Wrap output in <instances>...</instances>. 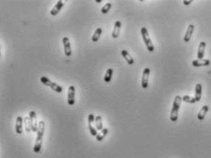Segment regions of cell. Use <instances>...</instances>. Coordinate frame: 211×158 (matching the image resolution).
Masks as SVG:
<instances>
[{"label": "cell", "mask_w": 211, "mask_h": 158, "mask_svg": "<svg viewBox=\"0 0 211 158\" xmlns=\"http://www.w3.org/2000/svg\"><path fill=\"white\" fill-rule=\"evenodd\" d=\"M28 117L29 120H31V130L33 133H37L38 131V121H37V116H36V113L35 111H29L28 113Z\"/></svg>", "instance_id": "5"}, {"label": "cell", "mask_w": 211, "mask_h": 158, "mask_svg": "<svg viewBox=\"0 0 211 158\" xmlns=\"http://www.w3.org/2000/svg\"><path fill=\"white\" fill-rule=\"evenodd\" d=\"M101 34H102V28H97V30H96V31H95V33L92 36V41H94V42L98 41Z\"/></svg>", "instance_id": "21"}, {"label": "cell", "mask_w": 211, "mask_h": 158, "mask_svg": "<svg viewBox=\"0 0 211 158\" xmlns=\"http://www.w3.org/2000/svg\"><path fill=\"white\" fill-rule=\"evenodd\" d=\"M120 28H121V22H120L119 20H117L115 22L114 30H113V32H112V38L113 39L118 38V35H119V32H120Z\"/></svg>", "instance_id": "11"}, {"label": "cell", "mask_w": 211, "mask_h": 158, "mask_svg": "<svg viewBox=\"0 0 211 158\" xmlns=\"http://www.w3.org/2000/svg\"><path fill=\"white\" fill-rule=\"evenodd\" d=\"M206 42L201 41L198 46V60H202L204 58V53H205V49H206Z\"/></svg>", "instance_id": "13"}, {"label": "cell", "mask_w": 211, "mask_h": 158, "mask_svg": "<svg viewBox=\"0 0 211 158\" xmlns=\"http://www.w3.org/2000/svg\"><path fill=\"white\" fill-rule=\"evenodd\" d=\"M24 125H25V130L27 133H29L31 130V120H29V117H24Z\"/></svg>", "instance_id": "20"}, {"label": "cell", "mask_w": 211, "mask_h": 158, "mask_svg": "<svg viewBox=\"0 0 211 158\" xmlns=\"http://www.w3.org/2000/svg\"><path fill=\"white\" fill-rule=\"evenodd\" d=\"M193 66L195 67H201V66H207L210 64V61L207 59H202V60H194L192 62Z\"/></svg>", "instance_id": "12"}, {"label": "cell", "mask_w": 211, "mask_h": 158, "mask_svg": "<svg viewBox=\"0 0 211 158\" xmlns=\"http://www.w3.org/2000/svg\"><path fill=\"white\" fill-rule=\"evenodd\" d=\"M182 100L184 102H186V103H191V104H194V103H195L197 101H195V97H190V96H184L183 97H182Z\"/></svg>", "instance_id": "23"}, {"label": "cell", "mask_w": 211, "mask_h": 158, "mask_svg": "<svg viewBox=\"0 0 211 158\" xmlns=\"http://www.w3.org/2000/svg\"><path fill=\"white\" fill-rule=\"evenodd\" d=\"M194 30H195V26L193 24H190L187 28V30H186V32L185 34V37H184V40L186 42H188L193 35V32H194Z\"/></svg>", "instance_id": "14"}, {"label": "cell", "mask_w": 211, "mask_h": 158, "mask_svg": "<svg viewBox=\"0 0 211 158\" xmlns=\"http://www.w3.org/2000/svg\"><path fill=\"white\" fill-rule=\"evenodd\" d=\"M150 68L146 67L143 70V73H142V78H141V87L142 88L146 89L149 85V76H150Z\"/></svg>", "instance_id": "7"}, {"label": "cell", "mask_w": 211, "mask_h": 158, "mask_svg": "<svg viewBox=\"0 0 211 158\" xmlns=\"http://www.w3.org/2000/svg\"><path fill=\"white\" fill-rule=\"evenodd\" d=\"M64 6V2L63 1V0H59V1H57V3H56V5L52 7V9L51 10V15L52 16V17H55V16H57L58 14H59V12L62 10V8H63V7Z\"/></svg>", "instance_id": "8"}, {"label": "cell", "mask_w": 211, "mask_h": 158, "mask_svg": "<svg viewBox=\"0 0 211 158\" xmlns=\"http://www.w3.org/2000/svg\"><path fill=\"white\" fill-rule=\"evenodd\" d=\"M121 55L123 56V58L126 60V62L129 64H134V59H133V57L129 53V52L128 51H126V50H122L121 51Z\"/></svg>", "instance_id": "16"}, {"label": "cell", "mask_w": 211, "mask_h": 158, "mask_svg": "<svg viewBox=\"0 0 211 158\" xmlns=\"http://www.w3.org/2000/svg\"><path fill=\"white\" fill-rule=\"evenodd\" d=\"M96 2H97V3H100V2H101V0H97V1L96 0Z\"/></svg>", "instance_id": "28"}, {"label": "cell", "mask_w": 211, "mask_h": 158, "mask_svg": "<svg viewBox=\"0 0 211 158\" xmlns=\"http://www.w3.org/2000/svg\"><path fill=\"white\" fill-rule=\"evenodd\" d=\"M201 97H202V85L201 84H197L195 85V101L197 102L200 101Z\"/></svg>", "instance_id": "15"}, {"label": "cell", "mask_w": 211, "mask_h": 158, "mask_svg": "<svg viewBox=\"0 0 211 158\" xmlns=\"http://www.w3.org/2000/svg\"><path fill=\"white\" fill-rule=\"evenodd\" d=\"M63 44H64V54L66 56H71L72 55V48H71V43L68 37H64L63 39Z\"/></svg>", "instance_id": "9"}, {"label": "cell", "mask_w": 211, "mask_h": 158, "mask_svg": "<svg viewBox=\"0 0 211 158\" xmlns=\"http://www.w3.org/2000/svg\"><path fill=\"white\" fill-rule=\"evenodd\" d=\"M74 98H75V88L74 85H70L68 88V93H67V102L68 105L73 106L74 105Z\"/></svg>", "instance_id": "6"}, {"label": "cell", "mask_w": 211, "mask_h": 158, "mask_svg": "<svg viewBox=\"0 0 211 158\" xmlns=\"http://www.w3.org/2000/svg\"><path fill=\"white\" fill-rule=\"evenodd\" d=\"M108 129H107V128H104L103 130L101 131V133H97V141H98V142H101L105 137H106V135L108 134Z\"/></svg>", "instance_id": "22"}, {"label": "cell", "mask_w": 211, "mask_h": 158, "mask_svg": "<svg viewBox=\"0 0 211 158\" xmlns=\"http://www.w3.org/2000/svg\"><path fill=\"white\" fill-rule=\"evenodd\" d=\"M44 129H45V123L43 121H40L39 122V127L37 131V137H36V142L35 145L33 148L34 153H40L42 145V140H43V134H44Z\"/></svg>", "instance_id": "1"}, {"label": "cell", "mask_w": 211, "mask_h": 158, "mask_svg": "<svg viewBox=\"0 0 211 158\" xmlns=\"http://www.w3.org/2000/svg\"><path fill=\"white\" fill-rule=\"evenodd\" d=\"M182 97L180 96H175L174 103H173V107H172V110H171V114H170V120L174 122H175L178 120V112H179V109L181 106V102H182Z\"/></svg>", "instance_id": "2"}, {"label": "cell", "mask_w": 211, "mask_h": 158, "mask_svg": "<svg viewBox=\"0 0 211 158\" xmlns=\"http://www.w3.org/2000/svg\"><path fill=\"white\" fill-rule=\"evenodd\" d=\"M141 36H142V40L144 41V43L148 49L149 52H153L154 51V45L153 43V41L150 40V38L149 36V32H148V30L145 28V27H142L141 30Z\"/></svg>", "instance_id": "3"}, {"label": "cell", "mask_w": 211, "mask_h": 158, "mask_svg": "<svg viewBox=\"0 0 211 158\" xmlns=\"http://www.w3.org/2000/svg\"><path fill=\"white\" fill-rule=\"evenodd\" d=\"M112 76H113V69L112 68H108L105 74V76H104V81L106 83H109L111 81V78H112Z\"/></svg>", "instance_id": "18"}, {"label": "cell", "mask_w": 211, "mask_h": 158, "mask_svg": "<svg viewBox=\"0 0 211 158\" xmlns=\"http://www.w3.org/2000/svg\"><path fill=\"white\" fill-rule=\"evenodd\" d=\"M88 129H89V132H90V133H91V135L97 137V130L96 128H94V127L92 126V123H88Z\"/></svg>", "instance_id": "25"}, {"label": "cell", "mask_w": 211, "mask_h": 158, "mask_svg": "<svg viewBox=\"0 0 211 158\" xmlns=\"http://www.w3.org/2000/svg\"><path fill=\"white\" fill-rule=\"evenodd\" d=\"M40 82H41L43 85H47V87L51 88L53 91H55V92H57V93H62V92H63V88L61 87V85H58V84H56V83H54V82H52V81H51V80H50L48 77H46V76H41V77H40Z\"/></svg>", "instance_id": "4"}, {"label": "cell", "mask_w": 211, "mask_h": 158, "mask_svg": "<svg viewBox=\"0 0 211 158\" xmlns=\"http://www.w3.org/2000/svg\"><path fill=\"white\" fill-rule=\"evenodd\" d=\"M95 122H96V129H97V131L101 132L104 129L103 123H102V117L101 116H97L96 120H95Z\"/></svg>", "instance_id": "19"}, {"label": "cell", "mask_w": 211, "mask_h": 158, "mask_svg": "<svg viewBox=\"0 0 211 158\" xmlns=\"http://www.w3.org/2000/svg\"><path fill=\"white\" fill-rule=\"evenodd\" d=\"M183 3H184V5H186V6H188V5H190L191 3H192V0H184L183 1Z\"/></svg>", "instance_id": "27"}, {"label": "cell", "mask_w": 211, "mask_h": 158, "mask_svg": "<svg viewBox=\"0 0 211 158\" xmlns=\"http://www.w3.org/2000/svg\"><path fill=\"white\" fill-rule=\"evenodd\" d=\"M96 120V117L94 114H90L88 116V123H93Z\"/></svg>", "instance_id": "26"}, {"label": "cell", "mask_w": 211, "mask_h": 158, "mask_svg": "<svg viewBox=\"0 0 211 158\" xmlns=\"http://www.w3.org/2000/svg\"><path fill=\"white\" fill-rule=\"evenodd\" d=\"M23 123H24V120L21 116H18L17 120H16V133L20 135L23 132Z\"/></svg>", "instance_id": "10"}, {"label": "cell", "mask_w": 211, "mask_h": 158, "mask_svg": "<svg viewBox=\"0 0 211 158\" xmlns=\"http://www.w3.org/2000/svg\"><path fill=\"white\" fill-rule=\"evenodd\" d=\"M207 111H208V106H207V105L203 106L202 109H200V111L198 114V119L199 121H203L206 117V114H207Z\"/></svg>", "instance_id": "17"}, {"label": "cell", "mask_w": 211, "mask_h": 158, "mask_svg": "<svg viewBox=\"0 0 211 158\" xmlns=\"http://www.w3.org/2000/svg\"><path fill=\"white\" fill-rule=\"evenodd\" d=\"M111 7H112V4H111V3H107L106 5H104V7L101 8V13H102V14H107V13L110 10Z\"/></svg>", "instance_id": "24"}]
</instances>
